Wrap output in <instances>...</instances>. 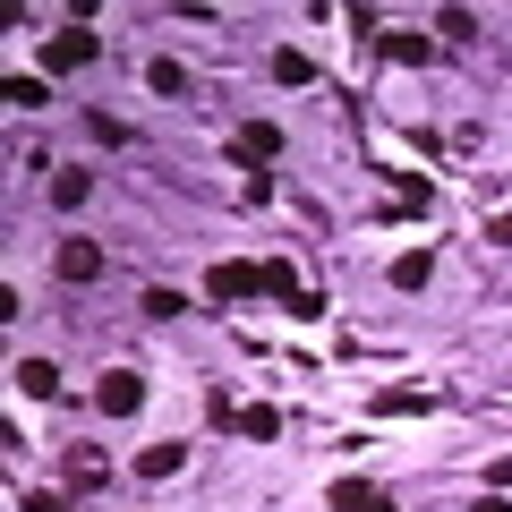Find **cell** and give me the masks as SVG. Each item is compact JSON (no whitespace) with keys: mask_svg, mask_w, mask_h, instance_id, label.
<instances>
[{"mask_svg":"<svg viewBox=\"0 0 512 512\" xmlns=\"http://www.w3.org/2000/svg\"><path fill=\"white\" fill-rule=\"evenodd\" d=\"M94 52H103V35H86V26H60V35L43 43V69H52V77H77V69H94Z\"/></svg>","mask_w":512,"mask_h":512,"instance_id":"1","label":"cell"},{"mask_svg":"<svg viewBox=\"0 0 512 512\" xmlns=\"http://www.w3.org/2000/svg\"><path fill=\"white\" fill-rule=\"evenodd\" d=\"M94 410H103V419H137V410H146V376H137V367H111V376L94 384Z\"/></svg>","mask_w":512,"mask_h":512,"instance_id":"2","label":"cell"},{"mask_svg":"<svg viewBox=\"0 0 512 512\" xmlns=\"http://www.w3.org/2000/svg\"><path fill=\"white\" fill-rule=\"evenodd\" d=\"M256 291H265V265H239V256H222L214 274H205V299H222V308H239Z\"/></svg>","mask_w":512,"mask_h":512,"instance_id":"3","label":"cell"},{"mask_svg":"<svg viewBox=\"0 0 512 512\" xmlns=\"http://www.w3.org/2000/svg\"><path fill=\"white\" fill-rule=\"evenodd\" d=\"M52 274L77 282V291H86V282H103V239H60V248H52Z\"/></svg>","mask_w":512,"mask_h":512,"instance_id":"4","label":"cell"},{"mask_svg":"<svg viewBox=\"0 0 512 512\" xmlns=\"http://www.w3.org/2000/svg\"><path fill=\"white\" fill-rule=\"evenodd\" d=\"M60 470H69V495H103L111 487V453H94V444H69Z\"/></svg>","mask_w":512,"mask_h":512,"instance_id":"5","label":"cell"},{"mask_svg":"<svg viewBox=\"0 0 512 512\" xmlns=\"http://www.w3.org/2000/svg\"><path fill=\"white\" fill-rule=\"evenodd\" d=\"M325 504H333V512H393V495H384L376 478H333Z\"/></svg>","mask_w":512,"mask_h":512,"instance_id":"6","label":"cell"},{"mask_svg":"<svg viewBox=\"0 0 512 512\" xmlns=\"http://www.w3.org/2000/svg\"><path fill=\"white\" fill-rule=\"evenodd\" d=\"M376 52H384V60H402V69H427V60H436V43L410 35V26H376Z\"/></svg>","mask_w":512,"mask_h":512,"instance_id":"7","label":"cell"},{"mask_svg":"<svg viewBox=\"0 0 512 512\" xmlns=\"http://www.w3.org/2000/svg\"><path fill=\"white\" fill-rule=\"evenodd\" d=\"M274 154H282V128H274V120H248V128L231 137V163H274Z\"/></svg>","mask_w":512,"mask_h":512,"instance_id":"8","label":"cell"},{"mask_svg":"<svg viewBox=\"0 0 512 512\" xmlns=\"http://www.w3.org/2000/svg\"><path fill=\"white\" fill-rule=\"evenodd\" d=\"M384 188H393V205H402V214H427V205H436L427 171H402V163H384Z\"/></svg>","mask_w":512,"mask_h":512,"instance_id":"9","label":"cell"},{"mask_svg":"<svg viewBox=\"0 0 512 512\" xmlns=\"http://www.w3.org/2000/svg\"><path fill=\"white\" fill-rule=\"evenodd\" d=\"M9 384H18L26 402H60V367L52 359H18V367H9Z\"/></svg>","mask_w":512,"mask_h":512,"instance_id":"10","label":"cell"},{"mask_svg":"<svg viewBox=\"0 0 512 512\" xmlns=\"http://www.w3.org/2000/svg\"><path fill=\"white\" fill-rule=\"evenodd\" d=\"M86 197H94V171L60 163V171H52V205H60V214H77V205H86Z\"/></svg>","mask_w":512,"mask_h":512,"instance_id":"11","label":"cell"},{"mask_svg":"<svg viewBox=\"0 0 512 512\" xmlns=\"http://www.w3.org/2000/svg\"><path fill=\"white\" fill-rule=\"evenodd\" d=\"M436 282V248H410V256H393V291H427Z\"/></svg>","mask_w":512,"mask_h":512,"instance_id":"12","label":"cell"},{"mask_svg":"<svg viewBox=\"0 0 512 512\" xmlns=\"http://www.w3.org/2000/svg\"><path fill=\"white\" fill-rule=\"evenodd\" d=\"M188 470V444H146L137 453V478H180Z\"/></svg>","mask_w":512,"mask_h":512,"instance_id":"13","label":"cell"},{"mask_svg":"<svg viewBox=\"0 0 512 512\" xmlns=\"http://www.w3.org/2000/svg\"><path fill=\"white\" fill-rule=\"evenodd\" d=\"M239 436H248V444H274L282 436V410L274 402H248V410H239Z\"/></svg>","mask_w":512,"mask_h":512,"instance_id":"14","label":"cell"},{"mask_svg":"<svg viewBox=\"0 0 512 512\" xmlns=\"http://www.w3.org/2000/svg\"><path fill=\"white\" fill-rule=\"evenodd\" d=\"M436 393H376V419H427Z\"/></svg>","mask_w":512,"mask_h":512,"instance_id":"15","label":"cell"},{"mask_svg":"<svg viewBox=\"0 0 512 512\" xmlns=\"http://www.w3.org/2000/svg\"><path fill=\"white\" fill-rule=\"evenodd\" d=\"M308 52H299V43H282V52H274V86H308Z\"/></svg>","mask_w":512,"mask_h":512,"instance_id":"16","label":"cell"},{"mask_svg":"<svg viewBox=\"0 0 512 512\" xmlns=\"http://www.w3.org/2000/svg\"><path fill=\"white\" fill-rule=\"evenodd\" d=\"M146 86L154 94H188V69H180V60H146Z\"/></svg>","mask_w":512,"mask_h":512,"instance_id":"17","label":"cell"},{"mask_svg":"<svg viewBox=\"0 0 512 512\" xmlns=\"http://www.w3.org/2000/svg\"><path fill=\"white\" fill-rule=\"evenodd\" d=\"M18 512H77V495H60V487H26Z\"/></svg>","mask_w":512,"mask_h":512,"instance_id":"18","label":"cell"},{"mask_svg":"<svg viewBox=\"0 0 512 512\" xmlns=\"http://www.w3.org/2000/svg\"><path fill=\"white\" fill-rule=\"evenodd\" d=\"M137 308H146V316H154V325H171V316H180V308H188V299H180V291H163V282H154V291H146V299H137Z\"/></svg>","mask_w":512,"mask_h":512,"instance_id":"19","label":"cell"},{"mask_svg":"<svg viewBox=\"0 0 512 512\" xmlns=\"http://www.w3.org/2000/svg\"><path fill=\"white\" fill-rule=\"evenodd\" d=\"M9 103L35 111V103H52V86H43V77H9Z\"/></svg>","mask_w":512,"mask_h":512,"instance_id":"20","label":"cell"},{"mask_svg":"<svg viewBox=\"0 0 512 512\" xmlns=\"http://www.w3.org/2000/svg\"><path fill=\"white\" fill-rule=\"evenodd\" d=\"M86 128H94V146H128V128L111 120V111H86Z\"/></svg>","mask_w":512,"mask_h":512,"instance_id":"21","label":"cell"},{"mask_svg":"<svg viewBox=\"0 0 512 512\" xmlns=\"http://www.w3.org/2000/svg\"><path fill=\"white\" fill-rule=\"evenodd\" d=\"M436 35H444V43H470V35H478V18H470V9H444Z\"/></svg>","mask_w":512,"mask_h":512,"instance_id":"22","label":"cell"},{"mask_svg":"<svg viewBox=\"0 0 512 512\" xmlns=\"http://www.w3.org/2000/svg\"><path fill=\"white\" fill-rule=\"evenodd\" d=\"M470 512H512V504H504V495H495V487H487V495H478V504H470Z\"/></svg>","mask_w":512,"mask_h":512,"instance_id":"23","label":"cell"},{"mask_svg":"<svg viewBox=\"0 0 512 512\" xmlns=\"http://www.w3.org/2000/svg\"><path fill=\"white\" fill-rule=\"evenodd\" d=\"M487 239H504V248H512V214H504V222H495V231H487Z\"/></svg>","mask_w":512,"mask_h":512,"instance_id":"24","label":"cell"}]
</instances>
